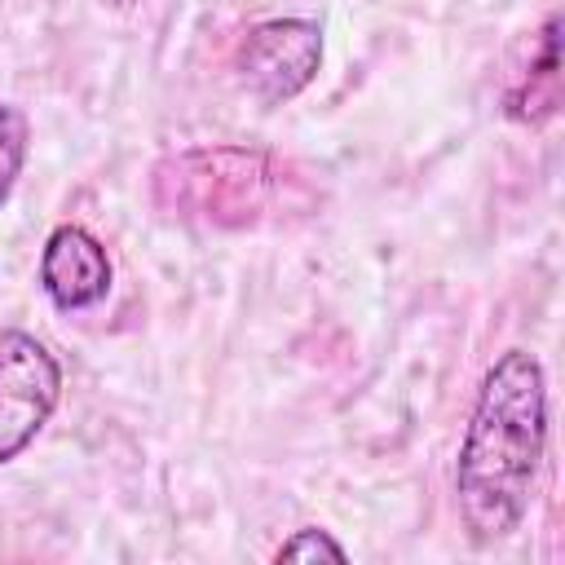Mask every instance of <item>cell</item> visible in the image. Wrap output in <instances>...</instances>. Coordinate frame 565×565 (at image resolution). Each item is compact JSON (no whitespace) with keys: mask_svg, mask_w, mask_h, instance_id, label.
I'll return each instance as SVG.
<instances>
[{"mask_svg":"<svg viewBox=\"0 0 565 565\" xmlns=\"http://www.w3.org/2000/svg\"><path fill=\"white\" fill-rule=\"evenodd\" d=\"M547 446V375L530 349L499 353L477 388L459 459L455 508L477 547L521 530Z\"/></svg>","mask_w":565,"mask_h":565,"instance_id":"6da1fadb","label":"cell"},{"mask_svg":"<svg viewBox=\"0 0 565 565\" xmlns=\"http://www.w3.org/2000/svg\"><path fill=\"white\" fill-rule=\"evenodd\" d=\"M291 172L282 159L247 146H194L150 172V194L168 216L212 230H252L287 203Z\"/></svg>","mask_w":565,"mask_h":565,"instance_id":"7a4b0ae2","label":"cell"},{"mask_svg":"<svg viewBox=\"0 0 565 565\" xmlns=\"http://www.w3.org/2000/svg\"><path fill=\"white\" fill-rule=\"evenodd\" d=\"M62 402V362L22 327L0 331V463L18 459Z\"/></svg>","mask_w":565,"mask_h":565,"instance_id":"3957f363","label":"cell"},{"mask_svg":"<svg viewBox=\"0 0 565 565\" xmlns=\"http://www.w3.org/2000/svg\"><path fill=\"white\" fill-rule=\"evenodd\" d=\"M318 66H322V26L313 18L256 22L234 53V71L260 106H282L296 93H305Z\"/></svg>","mask_w":565,"mask_h":565,"instance_id":"277c9868","label":"cell"},{"mask_svg":"<svg viewBox=\"0 0 565 565\" xmlns=\"http://www.w3.org/2000/svg\"><path fill=\"white\" fill-rule=\"evenodd\" d=\"M40 287L62 313H79L106 300L110 291V256L102 238L84 225H57L40 252Z\"/></svg>","mask_w":565,"mask_h":565,"instance_id":"5b68a950","label":"cell"},{"mask_svg":"<svg viewBox=\"0 0 565 565\" xmlns=\"http://www.w3.org/2000/svg\"><path fill=\"white\" fill-rule=\"evenodd\" d=\"M561 106V18L547 13L534 31L530 57L503 93V110L516 124H543Z\"/></svg>","mask_w":565,"mask_h":565,"instance_id":"8992f818","label":"cell"},{"mask_svg":"<svg viewBox=\"0 0 565 565\" xmlns=\"http://www.w3.org/2000/svg\"><path fill=\"white\" fill-rule=\"evenodd\" d=\"M26 150H31V119L13 102H0V207L9 203V194L22 177Z\"/></svg>","mask_w":565,"mask_h":565,"instance_id":"52a82bcc","label":"cell"},{"mask_svg":"<svg viewBox=\"0 0 565 565\" xmlns=\"http://www.w3.org/2000/svg\"><path fill=\"white\" fill-rule=\"evenodd\" d=\"M349 552L327 534V530H318V525H305V530H296L291 539H282L278 547H274V561L282 565V561H344Z\"/></svg>","mask_w":565,"mask_h":565,"instance_id":"ba28073f","label":"cell"},{"mask_svg":"<svg viewBox=\"0 0 565 565\" xmlns=\"http://www.w3.org/2000/svg\"><path fill=\"white\" fill-rule=\"evenodd\" d=\"M110 4H132V0H110Z\"/></svg>","mask_w":565,"mask_h":565,"instance_id":"9c48e42d","label":"cell"}]
</instances>
